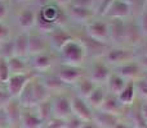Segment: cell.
<instances>
[{
  "label": "cell",
  "instance_id": "1",
  "mask_svg": "<svg viewBox=\"0 0 147 128\" xmlns=\"http://www.w3.org/2000/svg\"><path fill=\"white\" fill-rule=\"evenodd\" d=\"M62 65H70V67H80L86 58V51L83 42L80 40L72 38L67 42L59 51Z\"/></svg>",
  "mask_w": 147,
  "mask_h": 128
},
{
  "label": "cell",
  "instance_id": "2",
  "mask_svg": "<svg viewBox=\"0 0 147 128\" xmlns=\"http://www.w3.org/2000/svg\"><path fill=\"white\" fill-rule=\"evenodd\" d=\"M137 59V54L132 49L127 48H115L111 50H107L105 54V63L107 65H114V67H120L123 64L134 62Z\"/></svg>",
  "mask_w": 147,
  "mask_h": 128
},
{
  "label": "cell",
  "instance_id": "3",
  "mask_svg": "<svg viewBox=\"0 0 147 128\" xmlns=\"http://www.w3.org/2000/svg\"><path fill=\"white\" fill-rule=\"evenodd\" d=\"M34 78L32 73H27V74H12L8 80V82L5 83L7 86V92L10 96V99L17 100L20 97L21 92L23 91V88L26 87L28 82Z\"/></svg>",
  "mask_w": 147,
  "mask_h": 128
},
{
  "label": "cell",
  "instance_id": "4",
  "mask_svg": "<svg viewBox=\"0 0 147 128\" xmlns=\"http://www.w3.org/2000/svg\"><path fill=\"white\" fill-rule=\"evenodd\" d=\"M52 113L53 118L66 121L72 115L71 109V99H69L65 95H58L52 101Z\"/></svg>",
  "mask_w": 147,
  "mask_h": 128
},
{
  "label": "cell",
  "instance_id": "5",
  "mask_svg": "<svg viewBox=\"0 0 147 128\" xmlns=\"http://www.w3.org/2000/svg\"><path fill=\"white\" fill-rule=\"evenodd\" d=\"M86 35L92 40L106 44V41L110 40L109 23L103 21H92L90 23L86 25Z\"/></svg>",
  "mask_w": 147,
  "mask_h": 128
},
{
  "label": "cell",
  "instance_id": "6",
  "mask_svg": "<svg viewBox=\"0 0 147 128\" xmlns=\"http://www.w3.org/2000/svg\"><path fill=\"white\" fill-rule=\"evenodd\" d=\"M133 13V9L130 4L123 1V0H115L111 4V7L107 9L105 17L109 19H123L125 21L128 17H130Z\"/></svg>",
  "mask_w": 147,
  "mask_h": 128
},
{
  "label": "cell",
  "instance_id": "7",
  "mask_svg": "<svg viewBox=\"0 0 147 128\" xmlns=\"http://www.w3.org/2000/svg\"><path fill=\"white\" fill-rule=\"evenodd\" d=\"M71 109L72 115L83 122H90L93 118V113H92L89 105L85 103L84 99L79 97V96H74L71 99Z\"/></svg>",
  "mask_w": 147,
  "mask_h": 128
},
{
  "label": "cell",
  "instance_id": "8",
  "mask_svg": "<svg viewBox=\"0 0 147 128\" xmlns=\"http://www.w3.org/2000/svg\"><path fill=\"white\" fill-rule=\"evenodd\" d=\"M58 78L66 86L76 85L83 78V72L80 67H70V65H62L57 73Z\"/></svg>",
  "mask_w": 147,
  "mask_h": 128
},
{
  "label": "cell",
  "instance_id": "9",
  "mask_svg": "<svg viewBox=\"0 0 147 128\" xmlns=\"http://www.w3.org/2000/svg\"><path fill=\"white\" fill-rule=\"evenodd\" d=\"M116 74H119L121 78H124L125 81H136L142 76L143 70L141 68V65L138 64L137 60L130 62V63L123 64L120 67H116Z\"/></svg>",
  "mask_w": 147,
  "mask_h": 128
},
{
  "label": "cell",
  "instance_id": "10",
  "mask_svg": "<svg viewBox=\"0 0 147 128\" xmlns=\"http://www.w3.org/2000/svg\"><path fill=\"white\" fill-rule=\"evenodd\" d=\"M39 13L41 14V17L44 19L48 21L52 25H54L57 28H59L65 23V13L56 5H47L45 8H41V10H39Z\"/></svg>",
  "mask_w": 147,
  "mask_h": 128
},
{
  "label": "cell",
  "instance_id": "11",
  "mask_svg": "<svg viewBox=\"0 0 147 128\" xmlns=\"http://www.w3.org/2000/svg\"><path fill=\"white\" fill-rule=\"evenodd\" d=\"M109 36L110 40L115 44L124 42L127 36V23L123 19H110L109 22Z\"/></svg>",
  "mask_w": 147,
  "mask_h": 128
},
{
  "label": "cell",
  "instance_id": "12",
  "mask_svg": "<svg viewBox=\"0 0 147 128\" xmlns=\"http://www.w3.org/2000/svg\"><path fill=\"white\" fill-rule=\"evenodd\" d=\"M111 69L109 68L105 62L97 60L96 63L93 64V68H92V73H90V80L96 83L97 86L102 85V83H106L109 81L110 76H111Z\"/></svg>",
  "mask_w": 147,
  "mask_h": 128
},
{
  "label": "cell",
  "instance_id": "13",
  "mask_svg": "<svg viewBox=\"0 0 147 128\" xmlns=\"http://www.w3.org/2000/svg\"><path fill=\"white\" fill-rule=\"evenodd\" d=\"M94 15H96V13L92 9L79 8V7H74V5H70V8H69V17L76 23L88 25V23L92 22Z\"/></svg>",
  "mask_w": 147,
  "mask_h": 128
},
{
  "label": "cell",
  "instance_id": "14",
  "mask_svg": "<svg viewBox=\"0 0 147 128\" xmlns=\"http://www.w3.org/2000/svg\"><path fill=\"white\" fill-rule=\"evenodd\" d=\"M92 121L96 123L98 128H114L119 123V115H114V114L98 110L97 113H93Z\"/></svg>",
  "mask_w": 147,
  "mask_h": 128
},
{
  "label": "cell",
  "instance_id": "15",
  "mask_svg": "<svg viewBox=\"0 0 147 128\" xmlns=\"http://www.w3.org/2000/svg\"><path fill=\"white\" fill-rule=\"evenodd\" d=\"M47 51V41L40 33H28V55L35 56Z\"/></svg>",
  "mask_w": 147,
  "mask_h": 128
},
{
  "label": "cell",
  "instance_id": "16",
  "mask_svg": "<svg viewBox=\"0 0 147 128\" xmlns=\"http://www.w3.org/2000/svg\"><path fill=\"white\" fill-rule=\"evenodd\" d=\"M72 38H74L72 36L70 35L67 31L62 30L61 27L56 28L52 33H49V40H51L52 46H53L56 50H58V51H61V49L63 48L67 42H70Z\"/></svg>",
  "mask_w": 147,
  "mask_h": 128
},
{
  "label": "cell",
  "instance_id": "17",
  "mask_svg": "<svg viewBox=\"0 0 147 128\" xmlns=\"http://www.w3.org/2000/svg\"><path fill=\"white\" fill-rule=\"evenodd\" d=\"M18 26L21 30H23L25 32H28L30 30H32L36 25V13L32 9H23L22 12L18 14L17 18Z\"/></svg>",
  "mask_w": 147,
  "mask_h": 128
},
{
  "label": "cell",
  "instance_id": "18",
  "mask_svg": "<svg viewBox=\"0 0 147 128\" xmlns=\"http://www.w3.org/2000/svg\"><path fill=\"white\" fill-rule=\"evenodd\" d=\"M52 63H53L52 56H51V54L47 53V51L32 56V59H31V62H30L32 69L38 70V72H47V70H49L52 67Z\"/></svg>",
  "mask_w": 147,
  "mask_h": 128
},
{
  "label": "cell",
  "instance_id": "19",
  "mask_svg": "<svg viewBox=\"0 0 147 128\" xmlns=\"http://www.w3.org/2000/svg\"><path fill=\"white\" fill-rule=\"evenodd\" d=\"M136 95H137V94H136L134 81H128L125 87L123 88V91L116 97L123 106H129V105H133V103H134Z\"/></svg>",
  "mask_w": 147,
  "mask_h": 128
},
{
  "label": "cell",
  "instance_id": "20",
  "mask_svg": "<svg viewBox=\"0 0 147 128\" xmlns=\"http://www.w3.org/2000/svg\"><path fill=\"white\" fill-rule=\"evenodd\" d=\"M14 42V56L23 58L28 56V32H22L13 40Z\"/></svg>",
  "mask_w": 147,
  "mask_h": 128
},
{
  "label": "cell",
  "instance_id": "21",
  "mask_svg": "<svg viewBox=\"0 0 147 128\" xmlns=\"http://www.w3.org/2000/svg\"><path fill=\"white\" fill-rule=\"evenodd\" d=\"M5 113L8 115L10 126L14 124H21V117H22V110H21V105L17 100L12 99L5 106Z\"/></svg>",
  "mask_w": 147,
  "mask_h": 128
},
{
  "label": "cell",
  "instance_id": "22",
  "mask_svg": "<svg viewBox=\"0 0 147 128\" xmlns=\"http://www.w3.org/2000/svg\"><path fill=\"white\" fill-rule=\"evenodd\" d=\"M32 81V80H31ZM31 81L26 85V87L23 88V91L21 92L20 97L17 99V101L20 103L21 108H32V106H36L38 103L35 100V96H34V91H32V83Z\"/></svg>",
  "mask_w": 147,
  "mask_h": 128
},
{
  "label": "cell",
  "instance_id": "23",
  "mask_svg": "<svg viewBox=\"0 0 147 128\" xmlns=\"http://www.w3.org/2000/svg\"><path fill=\"white\" fill-rule=\"evenodd\" d=\"M31 83H32V91H34V96H35L36 103L39 104V103H41V101L49 100L51 92H49V90L45 87L43 80H40V78H32Z\"/></svg>",
  "mask_w": 147,
  "mask_h": 128
},
{
  "label": "cell",
  "instance_id": "24",
  "mask_svg": "<svg viewBox=\"0 0 147 128\" xmlns=\"http://www.w3.org/2000/svg\"><path fill=\"white\" fill-rule=\"evenodd\" d=\"M7 62H8V67H9L10 76L12 74H27V73H31L23 58L12 56V58L8 59Z\"/></svg>",
  "mask_w": 147,
  "mask_h": 128
},
{
  "label": "cell",
  "instance_id": "25",
  "mask_svg": "<svg viewBox=\"0 0 147 128\" xmlns=\"http://www.w3.org/2000/svg\"><path fill=\"white\" fill-rule=\"evenodd\" d=\"M121 108H123V105L119 103L116 96L109 95V96H106L103 104H102V106L98 110H102V111H105V113L114 114V115H119L120 111H121Z\"/></svg>",
  "mask_w": 147,
  "mask_h": 128
},
{
  "label": "cell",
  "instance_id": "26",
  "mask_svg": "<svg viewBox=\"0 0 147 128\" xmlns=\"http://www.w3.org/2000/svg\"><path fill=\"white\" fill-rule=\"evenodd\" d=\"M85 48V51H86V55H93V56H97V55H101V54H106L107 53V46L106 44H102V42H98V41H94L92 38H86L85 41H81Z\"/></svg>",
  "mask_w": 147,
  "mask_h": 128
},
{
  "label": "cell",
  "instance_id": "27",
  "mask_svg": "<svg viewBox=\"0 0 147 128\" xmlns=\"http://www.w3.org/2000/svg\"><path fill=\"white\" fill-rule=\"evenodd\" d=\"M128 81H125L124 78H121L119 74H116L115 72L111 73L109 81H107V85H109V90L111 92V95L117 96L120 92L123 91V88L125 87Z\"/></svg>",
  "mask_w": 147,
  "mask_h": 128
},
{
  "label": "cell",
  "instance_id": "28",
  "mask_svg": "<svg viewBox=\"0 0 147 128\" xmlns=\"http://www.w3.org/2000/svg\"><path fill=\"white\" fill-rule=\"evenodd\" d=\"M97 85L90 80V78H81L78 83H76V88H78V96L81 99H88L89 95L94 91Z\"/></svg>",
  "mask_w": 147,
  "mask_h": 128
},
{
  "label": "cell",
  "instance_id": "29",
  "mask_svg": "<svg viewBox=\"0 0 147 128\" xmlns=\"http://www.w3.org/2000/svg\"><path fill=\"white\" fill-rule=\"evenodd\" d=\"M21 124H22L23 128H43L45 123L36 114L25 111V113H22V117H21Z\"/></svg>",
  "mask_w": 147,
  "mask_h": 128
},
{
  "label": "cell",
  "instance_id": "30",
  "mask_svg": "<svg viewBox=\"0 0 147 128\" xmlns=\"http://www.w3.org/2000/svg\"><path fill=\"white\" fill-rule=\"evenodd\" d=\"M36 108V115L44 122H49L51 119H53V113H52V101L51 100H45L39 103Z\"/></svg>",
  "mask_w": 147,
  "mask_h": 128
},
{
  "label": "cell",
  "instance_id": "31",
  "mask_svg": "<svg viewBox=\"0 0 147 128\" xmlns=\"http://www.w3.org/2000/svg\"><path fill=\"white\" fill-rule=\"evenodd\" d=\"M43 82L45 85V87L49 90V92H61L63 91V88L66 87L65 83H62V81L58 78V76H47L45 78H43Z\"/></svg>",
  "mask_w": 147,
  "mask_h": 128
},
{
  "label": "cell",
  "instance_id": "32",
  "mask_svg": "<svg viewBox=\"0 0 147 128\" xmlns=\"http://www.w3.org/2000/svg\"><path fill=\"white\" fill-rule=\"evenodd\" d=\"M105 99H106V94H105L103 88L97 86L86 100L89 101V105L90 106H93V108H96V109H99L102 106V104H103Z\"/></svg>",
  "mask_w": 147,
  "mask_h": 128
},
{
  "label": "cell",
  "instance_id": "33",
  "mask_svg": "<svg viewBox=\"0 0 147 128\" xmlns=\"http://www.w3.org/2000/svg\"><path fill=\"white\" fill-rule=\"evenodd\" d=\"M35 27L38 28L39 33H52L54 30H56V26L49 23L48 21H45L43 17H41L40 13H36V25Z\"/></svg>",
  "mask_w": 147,
  "mask_h": 128
},
{
  "label": "cell",
  "instance_id": "34",
  "mask_svg": "<svg viewBox=\"0 0 147 128\" xmlns=\"http://www.w3.org/2000/svg\"><path fill=\"white\" fill-rule=\"evenodd\" d=\"M0 56L4 59H10L12 56H14V42L13 40H7L5 42L0 44Z\"/></svg>",
  "mask_w": 147,
  "mask_h": 128
},
{
  "label": "cell",
  "instance_id": "35",
  "mask_svg": "<svg viewBox=\"0 0 147 128\" xmlns=\"http://www.w3.org/2000/svg\"><path fill=\"white\" fill-rule=\"evenodd\" d=\"M134 86H136V94L140 95L141 99L147 101V81L145 78L140 77L138 80L134 81Z\"/></svg>",
  "mask_w": 147,
  "mask_h": 128
},
{
  "label": "cell",
  "instance_id": "36",
  "mask_svg": "<svg viewBox=\"0 0 147 128\" xmlns=\"http://www.w3.org/2000/svg\"><path fill=\"white\" fill-rule=\"evenodd\" d=\"M10 77V72H9V67H8V62L7 59L0 56V83L5 85L8 82Z\"/></svg>",
  "mask_w": 147,
  "mask_h": 128
},
{
  "label": "cell",
  "instance_id": "37",
  "mask_svg": "<svg viewBox=\"0 0 147 128\" xmlns=\"http://www.w3.org/2000/svg\"><path fill=\"white\" fill-rule=\"evenodd\" d=\"M137 26L141 32V36H142V37H147V7H146V9L143 10V12H141L140 15H138Z\"/></svg>",
  "mask_w": 147,
  "mask_h": 128
},
{
  "label": "cell",
  "instance_id": "38",
  "mask_svg": "<svg viewBox=\"0 0 147 128\" xmlns=\"http://www.w3.org/2000/svg\"><path fill=\"white\" fill-rule=\"evenodd\" d=\"M123 1L130 4L133 10H138V12H143L147 7V0H123Z\"/></svg>",
  "mask_w": 147,
  "mask_h": 128
},
{
  "label": "cell",
  "instance_id": "39",
  "mask_svg": "<svg viewBox=\"0 0 147 128\" xmlns=\"http://www.w3.org/2000/svg\"><path fill=\"white\" fill-rule=\"evenodd\" d=\"M43 128H66V121L53 118V119H51L49 122H47V123L44 124Z\"/></svg>",
  "mask_w": 147,
  "mask_h": 128
},
{
  "label": "cell",
  "instance_id": "40",
  "mask_svg": "<svg viewBox=\"0 0 147 128\" xmlns=\"http://www.w3.org/2000/svg\"><path fill=\"white\" fill-rule=\"evenodd\" d=\"M10 37V30L5 23L0 22V44L5 42L7 40H9Z\"/></svg>",
  "mask_w": 147,
  "mask_h": 128
},
{
  "label": "cell",
  "instance_id": "41",
  "mask_svg": "<svg viewBox=\"0 0 147 128\" xmlns=\"http://www.w3.org/2000/svg\"><path fill=\"white\" fill-rule=\"evenodd\" d=\"M115 0H102V1L98 4V7H97V13H98L99 15H105L107 12V9L111 7V4Z\"/></svg>",
  "mask_w": 147,
  "mask_h": 128
},
{
  "label": "cell",
  "instance_id": "42",
  "mask_svg": "<svg viewBox=\"0 0 147 128\" xmlns=\"http://www.w3.org/2000/svg\"><path fill=\"white\" fill-rule=\"evenodd\" d=\"M71 5L79 8H86V9H92V7L94 5L93 0H72Z\"/></svg>",
  "mask_w": 147,
  "mask_h": 128
},
{
  "label": "cell",
  "instance_id": "43",
  "mask_svg": "<svg viewBox=\"0 0 147 128\" xmlns=\"http://www.w3.org/2000/svg\"><path fill=\"white\" fill-rule=\"evenodd\" d=\"M83 123H84L83 121H80L79 118L71 115L69 119H66V128H80L83 126Z\"/></svg>",
  "mask_w": 147,
  "mask_h": 128
},
{
  "label": "cell",
  "instance_id": "44",
  "mask_svg": "<svg viewBox=\"0 0 147 128\" xmlns=\"http://www.w3.org/2000/svg\"><path fill=\"white\" fill-rule=\"evenodd\" d=\"M8 127H10V123L7 113H5V109L0 108V128H8Z\"/></svg>",
  "mask_w": 147,
  "mask_h": 128
},
{
  "label": "cell",
  "instance_id": "45",
  "mask_svg": "<svg viewBox=\"0 0 147 128\" xmlns=\"http://www.w3.org/2000/svg\"><path fill=\"white\" fill-rule=\"evenodd\" d=\"M10 100H12V99H10V96L8 95L7 91H4V90L0 88V108H5L7 104L9 103Z\"/></svg>",
  "mask_w": 147,
  "mask_h": 128
},
{
  "label": "cell",
  "instance_id": "46",
  "mask_svg": "<svg viewBox=\"0 0 147 128\" xmlns=\"http://www.w3.org/2000/svg\"><path fill=\"white\" fill-rule=\"evenodd\" d=\"M7 14H8V7H7V4H5V1L0 0V22H3V21L5 19Z\"/></svg>",
  "mask_w": 147,
  "mask_h": 128
},
{
  "label": "cell",
  "instance_id": "47",
  "mask_svg": "<svg viewBox=\"0 0 147 128\" xmlns=\"http://www.w3.org/2000/svg\"><path fill=\"white\" fill-rule=\"evenodd\" d=\"M140 115H141V118H142V121L145 122V123H147V101H145V103L141 104V106H140Z\"/></svg>",
  "mask_w": 147,
  "mask_h": 128
},
{
  "label": "cell",
  "instance_id": "48",
  "mask_svg": "<svg viewBox=\"0 0 147 128\" xmlns=\"http://www.w3.org/2000/svg\"><path fill=\"white\" fill-rule=\"evenodd\" d=\"M138 64L141 65V68H142L143 72H147V56H142L140 55V58L137 59Z\"/></svg>",
  "mask_w": 147,
  "mask_h": 128
},
{
  "label": "cell",
  "instance_id": "49",
  "mask_svg": "<svg viewBox=\"0 0 147 128\" xmlns=\"http://www.w3.org/2000/svg\"><path fill=\"white\" fill-rule=\"evenodd\" d=\"M53 0H35V4L40 8H45L47 5H51V3Z\"/></svg>",
  "mask_w": 147,
  "mask_h": 128
},
{
  "label": "cell",
  "instance_id": "50",
  "mask_svg": "<svg viewBox=\"0 0 147 128\" xmlns=\"http://www.w3.org/2000/svg\"><path fill=\"white\" fill-rule=\"evenodd\" d=\"M53 1H56L57 5H59V7H65V5H71L72 0H53Z\"/></svg>",
  "mask_w": 147,
  "mask_h": 128
},
{
  "label": "cell",
  "instance_id": "51",
  "mask_svg": "<svg viewBox=\"0 0 147 128\" xmlns=\"http://www.w3.org/2000/svg\"><path fill=\"white\" fill-rule=\"evenodd\" d=\"M80 128H98V127L96 126V123L93 121H90V122H84Z\"/></svg>",
  "mask_w": 147,
  "mask_h": 128
},
{
  "label": "cell",
  "instance_id": "52",
  "mask_svg": "<svg viewBox=\"0 0 147 128\" xmlns=\"http://www.w3.org/2000/svg\"><path fill=\"white\" fill-rule=\"evenodd\" d=\"M114 128H133V127H130V126H128V124H125V123H121V122H119V123H117Z\"/></svg>",
  "mask_w": 147,
  "mask_h": 128
},
{
  "label": "cell",
  "instance_id": "53",
  "mask_svg": "<svg viewBox=\"0 0 147 128\" xmlns=\"http://www.w3.org/2000/svg\"><path fill=\"white\" fill-rule=\"evenodd\" d=\"M142 56H147V42L143 45V48H142V54H141Z\"/></svg>",
  "mask_w": 147,
  "mask_h": 128
},
{
  "label": "cell",
  "instance_id": "54",
  "mask_svg": "<svg viewBox=\"0 0 147 128\" xmlns=\"http://www.w3.org/2000/svg\"><path fill=\"white\" fill-rule=\"evenodd\" d=\"M141 77H142V78H145V80L147 81V72H143V73H142V76H141Z\"/></svg>",
  "mask_w": 147,
  "mask_h": 128
},
{
  "label": "cell",
  "instance_id": "55",
  "mask_svg": "<svg viewBox=\"0 0 147 128\" xmlns=\"http://www.w3.org/2000/svg\"><path fill=\"white\" fill-rule=\"evenodd\" d=\"M93 1H94V3H98V4H99V3H101L102 0H93Z\"/></svg>",
  "mask_w": 147,
  "mask_h": 128
},
{
  "label": "cell",
  "instance_id": "56",
  "mask_svg": "<svg viewBox=\"0 0 147 128\" xmlns=\"http://www.w3.org/2000/svg\"><path fill=\"white\" fill-rule=\"evenodd\" d=\"M20 1H26V0H20Z\"/></svg>",
  "mask_w": 147,
  "mask_h": 128
},
{
  "label": "cell",
  "instance_id": "57",
  "mask_svg": "<svg viewBox=\"0 0 147 128\" xmlns=\"http://www.w3.org/2000/svg\"><path fill=\"white\" fill-rule=\"evenodd\" d=\"M3 1H5V0H3Z\"/></svg>",
  "mask_w": 147,
  "mask_h": 128
},
{
  "label": "cell",
  "instance_id": "58",
  "mask_svg": "<svg viewBox=\"0 0 147 128\" xmlns=\"http://www.w3.org/2000/svg\"><path fill=\"white\" fill-rule=\"evenodd\" d=\"M8 128H10V127H8Z\"/></svg>",
  "mask_w": 147,
  "mask_h": 128
}]
</instances>
